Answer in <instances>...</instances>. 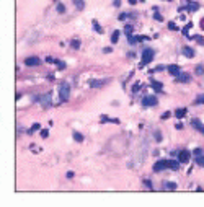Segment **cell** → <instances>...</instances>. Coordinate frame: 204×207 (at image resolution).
<instances>
[{
	"label": "cell",
	"instance_id": "6da1fadb",
	"mask_svg": "<svg viewBox=\"0 0 204 207\" xmlns=\"http://www.w3.org/2000/svg\"><path fill=\"white\" fill-rule=\"evenodd\" d=\"M59 96H61V101H67L69 96H70V86L67 82H62L61 88H59Z\"/></svg>",
	"mask_w": 204,
	"mask_h": 207
},
{
	"label": "cell",
	"instance_id": "7a4b0ae2",
	"mask_svg": "<svg viewBox=\"0 0 204 207\" xmlns=\"http://www.w3.org/2000/svg\"><path fill=\"white\" fill-rule=\"evenodd\" d=\"M153 59V51L152 49H145L142 52V62H141V67H144V65H147L149 62Z\"/></svg>",
	"mask_w": 204,
	"mask_h": 207
},
{
	"label": "cell",
	"instance_id": "3957f363",
	"mask_svg": "<svg viewBox=\"0 0 204 207\" xmlns=\"http://www.w3.org/2000/svg\"><path fill=\"white\" fill-rule=\"evenodd\" d=\"M142 105H144V106H155V105H158L157 96H152V95L145 96V98L142 100Z\"/></svg>",
	"mask_w": 204,
	"mask_h": 207
},
{
	"label": "cell",
	"instance_id": "277c9868",
	"mask_svg": "<svg viewBox=\"0 0 204 207\" xmlns=\"http://www.w3.org/2000/svg\"><path fill=\"white\" fill-rule=\"evenodd\" d=\"M168 168V160H160L153 165V171L158 173V171H163V170H167Z\"/></svg>",
	"mask_w": 204,
	"mask_h": 207
},
{
	"label": "cell",
	"instance_id": "5b68a950",
	"mask_svg": "<svg viewBox=\"0 0 204 207\" xmlns=\"http://www.w3.org/2000/svg\"><path fill=\"white\" fill-rule=\"evenodd\" d=\"M189 158H191V153H189L188 150H181L180 152V157H178L180 163H188Z\"/></svg>",
	"mask_w": 204,
	"mask_h": 207
},
{
	"label": "cell",
	"instance_id": "8992f818",
	"mask_svg": "<svg viewBox=\"0 0 204 207\" xmlns=\"http://www.w3.org/2000/svg\"><path fill=\"white\" fill-rule=\"evenodd\" d=\"M41 61L38 59V57H28V59H25V65L28 67H36V65H39Z\"/></svg>",
	"mask_w": 204,
	"mask_h": 207
},
{
	"label": "cell",
	"instance_id": "52a82bcc",
	"mask_svg": "<svg viewBox=\"0 0 204 207\" xmlns=\"http://www.w3.org/2000/svg\"><path fill=\"white\" fill-rule=\"evenodd\" d=\"M191 124H193V127L196 129V131H199L201 134H204V124H203L201 121H198V119H193V122H191Z\"/></svg>",
	"mask_w": 204,
	"mask_h": 207
},
{
	"label": "cell",
	"instance_id": "ba28073f",
	"mask_svg": "<svg viewBox=\"0 0 204 207\" xmlns=\"http://www.w3.org/2000/svg\"><path fill=\"white\" fill-rule=\"evenodd\" d=\"M41 105H44V106H49L51 105V93H46L44 96H41Z\"/></svg>",
	"mask_w": 204,
	"mask_h": 207
},
{
	"label": "cell",
	"instance_id": "9c48e42d",
	"mask_svg": "<svg viewBox=\"0 0 204 207\" xmlns=\"http://www.w3.org/2000/svg\"><path fill=\"white\" fill-rule=\"evenodd\" d=\"M189 80H191V78H189L188 73H180L178 75V82H181V83H188Z\"/></svg>",
	"mask_w": 204,
	"mask_h": 207
},
{
	"label": "cell",
	"instance_id": "30bf717a",
	"mask_svg": "<svg viewBox=\"0 0 204 207\" xmlns=\"http://www.w3.org/2000/svg\"><path fill=\"white\" fill-rule=\"evenodd\" d=\"M168 72L172 75H180V67L178 65H168Z\"/></svg>",
	"mask_w": 204,
	"mask_h": 207
},
{
	"label": "cell",
	"instance_id": "8fae6325",
	"mask_svg": "<svg viewBox=\"0 0 204 207\" xmlns=\"http://www.w3.org/2000/svg\"><path fill=\"white\" fill-rule=\"evenodd\" d=\"M183 54L191 59V57H194V51L191 49V47H183Z\"/></svg>",
	"mask_w": 204,
	"mask_h": 207
},
{
	"label": "cell",
	"instance_id": "7c38bea8",
	"mask_svg": "<svg viewBox=\"0 0 204 207\" xmlns=\"http://www.w3.org/2000/svg\"><path fill=\"white\" fill-rule=\"evenodd\" d=\"M168 168L175 171V170H178V168H180V163L178 162H173V160H168Z\"/></svg>",
	"mask_w": 204,
	"mask_h": 207
},
{
	"label": "cell",
	"instance_id": "4fadbf2b",
	"mask_svg": "<svg viewBox=\"0 0 204 207\" xmlns=\"http://www.w3.org/2000/svg\"><path fill=\"white\" fill-rule=\"evenodd\" d=\"M175 116H176V117H184V116H186V109H184V108L176 109V111H175Z\"/></svg>",
	"mask_w": 204,
	"mask_h": 207
},
{
	"label": "cell",
	"instance_id": "5bb4252c",
	"mask_svg": "<svg viewBox=\"0 0 204 207\" xmlns=\"http://www.w3.org/2000/svg\"><path fill=\"white\" fill-rule=\"evenodd\" d=\"M74 3H75V7L78 8V10H83V7H85L83 0H74Z\"/></svg>",
	"mask_w": 204,
	"mask_h": 207
},
{
	"label": "cell",
	"instance_id": "9a60e30c",
	"mask_svg": "<svg viewBox=\"0 0 204 207\" xmlns=\"http://www.w3.org/2000/svg\"><path fill=\"white\" fill-rule=\"evenodd\" d=\"M118 41H119V31H114L113 36H111V42L114 44V42H118Z\"/></svg>",
	"mask_w": 204,
	"mask_h": 207
},
{
	"label": "cell",
	"instance_id": "2e32d148",
	"mask_svg": "<svg viewBox=\"0 0 204 207\" xmlns=\"http://www.w3.org/2000/svg\"><path fill=\"white\" fill-rule=\"evenodd\" d=\"M165 189H168V191H172V189H176V184L172 181H167V184H165Z\"/></svg>",
	"mask_w": 204,
	"mask_h": 207
},
{
	"label": "cell",
	"instance_id": "e0dca14e",
	"mask_svg": "<svg viewBox=\"0 0 204 207\" xmlns=\"http://www.w3.org/2000/svg\"><path fill=\"white\" fill-rule=\"evenodd\" d=\"M196 163H198L199 167L204 168V157H203V155H198V157H196Z\"/></svg>",
	"mask_w": 204,
	"mask_h": 207
},
{
	"label": "cell",
	"instance_id": "ac0fdd59",
	"mask_svg": "<svg viewBox=\"0 0 204 207\" xmlns=\"http://www.w3.org/2000/svg\"><path fill=\"white\" fill-rule=\"evenodd\" d=\"M74 139L77 142H83V136H82L80 132H74Z\"/></svg>",
	"mask_w": 204,
	"mask_h": 207
},
{
	"label": "cell",
	"instance_id": "d6986e66",
	"mask_svg": "<svg viewBox=\"0 0 204 207\" xmlns=\"http://www.w3.org/2000/svg\"><path fill=\"white\" fill-rule=\"evenodd\" d=\"M152 86L155 88V90H158V91L163 88V85H162V83H158V82H152Z\"/></svg>",
	"mask_w": 204,
	"mask_h": 207
},
{
	"label": "cell",
	"instance_id": "ffe728a7",
	"mask_svg": "<svg viewBox=\"0 0 204 207\" xmlns=\"http://www.w3.org/2000/svg\"><path fill=\"white\" fill-rule=\"evenodd\" d=\"M188 8H189L191 11H196V10L199 8V5H198V3H188Z\"/></svg>",
	"mask_w": 204,
	"mask_h": 207
},
{
	"label": "cell",
	"instance_id": "44dd1931",
	"mask_svg": "<svg viewBox=\"0 0 204 207\" xmlns=\"http://www.w3.org/2000/svg\"><path fill=\"white\" fill-rule=\"evenodd\" d=\"M106 82H108V80H103V82H92L90 85H92V86H101V85H105Z\"/></svg>",
	"mask_w": 204,
	"mask_h": 207
},
{
	"label": "cell",
	"instance_id": "7402d4cb",
	"mask_svg": "<svg viewBox=\"0 0 204 207\" xmlns=\"http://www.w3.org/2000/svg\"><path fill=\"white\" fill-rule=\"evenodd\" d=\"M194 72H196L198 75H203V73H204V67H203V65H198V67H196V70H194Z\"/></svg>",
	"mask_w": 204,
	"mask_h": 207
},
{
	"label": "cell",
	"instance_id": "603a6c76",
	"mask_svg": "<svg viewBox=\"0 0 204 207\" xmlns=\"http://www.w3.org/2000/svg\"><path fill=\"white\" fill-rule=\"evenodd\" d=\"M196 105H204V95H199L196 98Z\"/></svg>",
	"mask_w": 204,
	"mask_h": 207
},
{
	"label": "cell",
	"instance_id": "cb8c5ba5",
	"mask_svg": "<svg viewBox=\"0 0 204 207\" xmlns=\"http://www.w3.org/2000/svg\"><path fill=\"white\" fill-rule=\"evenodd\" d=\"M193 39H194V41H198L199 44H204V38H203V36H194Z\"/></svg>",
	"mask_w": 204,
	"mask_h": 207
},
{
	"label": "cell",
	"instance_id": "d4e9b609",
	"mask_svg": "<svg viewBox=\"0 0 204 207\" xmlns=\"http://www.w3.org/2000/svg\"><path fill=\"white\" fill-rule=\"evenodd\" d=\"M56 64H57V67H59L61 70H64V69H66V64H64L62 61H56Z\"/></svg>",
	"mask_w": 204,
	"mask_h": 207
},
{
	"label": "cell",
	"instance_id": "484cf974",
	"mask_svg": "<svg viewBox=\"0 0 204 207\" xmlns=\"http://www.w3.org/2000/svg\"><path fill=\"white\" fill-rule=\"evenodd\" d=\"M93 28H95V30H97L98 33H103V31H101V28H100V25H98L97 21H93Z\"/></svg>",
	"mask_w": 204,
	"mask_h": 207
},
{
	"label": "cell",
	"instance_id": "4316f807",
	"mask_svg": "<svg viewBox=\"0 0 204 207\" xmlns=\"http://www.w3.org/2000/svg\"><path fill=\"white\" fill-rule=\"evenodd\" d=\"M38 129H39V124H33V127L30 129V134H33V132L38 131Z\"/></svg>",
	"mask_w": 204,
	"mask_h": 207
},
{
	"label": "cell",
	"instance_id": "83f0119b",
	"mask_svg": "<svg viewBox=\"0 0 204 207\" xmlns=\"http://www.w3.org/2000/svg\"><path fill=\"white\" fill-rule=\"evenodd\" d=\"M57 10H59V13H64V11H66V8H64V5H62V3H59V5H57Z\"/></svg>",
	"mask_w": 204,
	"mask_h": 207
},
{
	"label": "cell",
	"instance_id": "f1b7e54d",
	"mask_svg": "<svg viewBox=\"0 0 204 207\" xmlns=\"http://www.w3.org/2000/svg\"><path fill=\"white\" fill-rule=\"evenodd\" d=\"M78 46H80V41H72V47L78 49Z\"/></svg>",
	"mask_w": 204,
	"mask_h": 207
},
{
	"label": "cell",
	"instance_id": "f546056e",
	"mask_svg": "<svg viewBox=\"0 0 204 207\" xmlns=\"http://www.w3.org/2000/svg\"><path fill=\"white\" fill-rule=\"evenodd\" d=\"M144 184H145V187H149V189H152V183L149 181V179H145V181H144Z\"/></svg>",
	"mask_w": 204,
	"mask_h": 207
},
{
	"label": "cell",
	"instance_id": "4dcf8cb0",
	"mask_svg": "<svg viewBox=\"0 0 204 207\" xmlns=\"http://www.w3.org/2000/svg\"><path fill=\"white\" fill-rule=\"evenodd\" d=\"M153 18H155L157 21H162V20H163V16H162V15H158V13H155V15H153Z\"/></svg>",
	"mask_w": 204,
	"mask_h": 207
},
{
	"label": "cell",
	"instance_id": "1f68e13d",
	"mask_svg": "<svg viewBox=\"0 0 204 207\" xmlns=\"http://www.w3.org/2000/svg\"><path fill=\"white\" fill-rule=\"evenodd\" d=\"M168 28H170V30H178V28H176V25H175L173 21H172V23H168Z\"/></svg>",
	"mask_w": 204,
	"mask_h": 207
},
{
	"label": "cell",
	"instance_id": "d6a6232c",
	"mask_svg": "<svg viewBox=\"0 0 204 207\" xmlns=\"http://www.w3.org/2000/svg\"><path fill=\"white\" fill-rule=\"evenodd\" d=\"M47 136H49V132L47 131H41V137H43V139H46Z\"/></svg>",
	"mask_w": 204,
	"mask_h": 207
},
{
	"label": "cell",
	"instance_id": "836d02e7",
	"mask_svg": "<svg viewBox=\"0 0 204 207\" xmlns=\"http://www.w3.org/2000/svg\"><path fill=\"white\" fill-rule=\"evenodd\" d=\"M194 155H196V157H198V155H203V150H201V148H196V150H194Z\"/></svg>",
	"mask_w": 204,
	"mask_h": 207
},
{
	"label": "cell",
	"instance_id": "e575fe53",
	"mask_svg": "<svg viewBox=\"0 0 204 207\" xmlns=\"http://www.w3.org/2000/svg\"><path fill=\"white\" fill-rule=\"evenodd\" d=\"M170 117V113H163V116H162V119H168Z\"/></svg>",
	"mask_w": 204,
	"mask_h": 207
},
{
	"label": "cell",
	"instance_id": "d590c367",
	"mask_svg": "<svg viewBox=\"0 0 204 207\" xmlns=\"http://www.w3.org/2000/svg\"><path fill=\"white\" fill-rule=\"evenodd\" d=\"M103 52H106V54H108V52H113V49H111V47H105V51H103Z\"/></svg>",
	"mask_w": 204,
	"mask_h": 207
},
{
	"label": "cell",
	"instance_id": "8d00e7d4",
	"mask_svg": "<svg viewBox=\"0 0 204 207\" xmlns=\"http://www.w3.org/2000/svg\"><path fill=\"white\" fill-rule=\"evenodd\" d=\"M201 28H203V30H204V20L201 21Z\"/></svg>",
	"mask_w": 204,
	"mask_h": 207
},
{
	"label": "cell",
	"instance_id": "74e56055",
	"mask_svg": "<svg viewBox=\"0 0 204 207\" xmlns=\"http://www.w3.org/2000/svg\"><path fill=\"white\" fill-rule=\"evenodd\" d=\"M167 2H170V0H167Z\"/></svg>",
	"mask_w": 204,
	"mask_h": 207
}]
</instances>
